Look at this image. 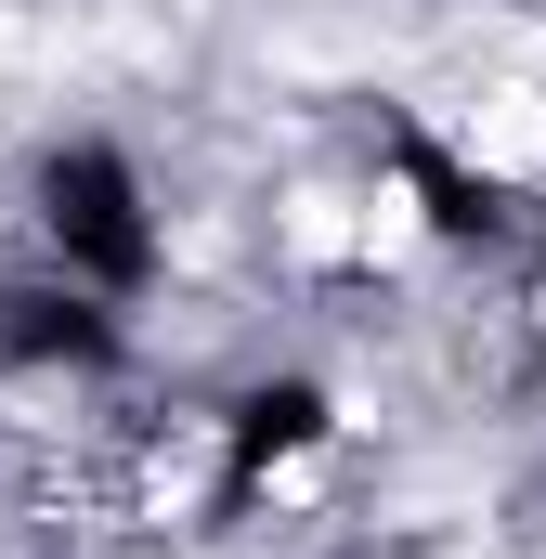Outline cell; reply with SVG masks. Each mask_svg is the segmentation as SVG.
<instances>
[{
    "mask_svg": "<svg viewBox=\"0 0 546 559\" xmlns=\"http://www.w3.org/2000/svg\"><path fill=\"white\" fill-rule=\"evenodd\" d=\"M286 235H299L312 261H339V248H352V222H339V195H299V209H286Z\"/></svg>",
    "mask_w": 546,
    "mask_h": 559,
    "instance_id": "obj_3",
    "label": "cell"
},
{
    "mask_svg": "<svg viewBox=\"0 0 546 559\" xmlns=\"http://www.w3.org/2000/svg\"><path fill=\"white\" fill-rule=\"evenodd\" d=\"M39 52H52V39H39L26 13H0V118L26 105V79H39Z\"/></svg>",
    "mask_w": 546,
    "mask_h": 559,
    "instance_id": "obj_2",
    "label": "cell"
},
{
    "mask_svg": "<svg viewBox=\"0 0 546 559\" xmlns=\"http://www.w3.org/2000/svg\"><path fill=\"white\" fill-rule=\"evenodd\" d=\"M455 143H468L482 169H521V182H546V92H521V79H482V92L455 105Z\"/></svg>",
    "mask_w": 546,
    "mask_h": 559,
    "instance_id": "obj_1",
    "label": "cell"
}]
</instances>
